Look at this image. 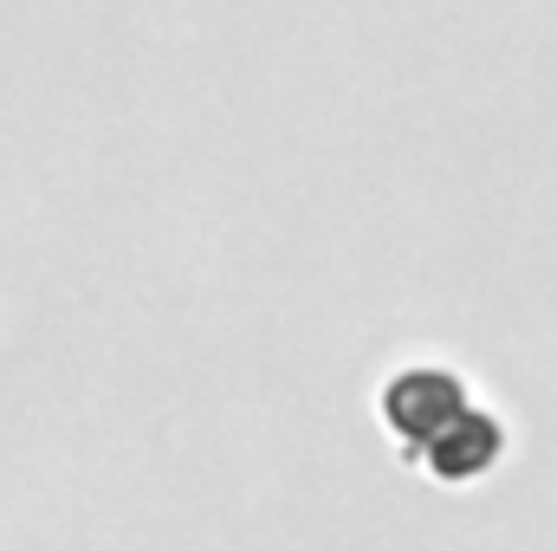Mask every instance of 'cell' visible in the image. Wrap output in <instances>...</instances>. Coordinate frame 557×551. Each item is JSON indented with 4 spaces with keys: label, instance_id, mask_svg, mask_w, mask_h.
Segmentation results:
<instances>
[{
    "label": "cell",
    "instance_id": "cell-1",
    "mask_svg": "<svg viewBox=\"0 0 557 551\" xmlns=\"http://www.w3.org/2000/svg\"><path fill=\"white\" fill-rule=\"evenodd\" d=\"M376 415H383V428L403 441V454H409L416 467H428L441 487H467V480L493 474L499 454H506L499 415L480 409L454 370H428V364L396 370V377L383 383Z\"/></svg>",
    "mask_w": 557,
    "mask_h": 551
}]
</instances>
